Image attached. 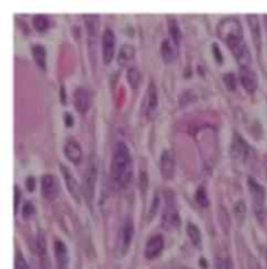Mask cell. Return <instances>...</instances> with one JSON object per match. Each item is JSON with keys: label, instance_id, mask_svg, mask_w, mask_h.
Returning <instances> with one entry per match:
<instances>
[{"label": "cell", "instance_id": "cell-28", "mask_svg": "<svg viewBox=\"0 0 267 269\" xmlns=\"http://www.w3.org/2000/svg\"><path fill=\"white\" fill-rule=\"evenodd\" d=\"M196 201H197V204L200 205V207H202V208L208 207L210 201H208V198H207V193H206L205 187H198V188H197Z\"/></svg>", "mask_w": 267, "mask_h": 269}, {"label": "cell", "instance_id": "cell-31", "mask_svg": "<svg viewBox=\"0 0 267 269\" xmlns=\"http://www.w3.org/2000/svg\"><path fill=\"white\" fill-rule=\"evenodd\" d=\"M223 81L226 84L227 89L233 92L236 89V76L233 74H226L223 76Z\"/></svg>", "mask_w": 267, "mask_h": 269}, {"label": "cell", "instance_id": "cell-1", "mask_svg": "<svg viewBox=\"0 0 267 269\" xmlns=\"http://www.w3.org/2000/svg\"><path fill=\"white\" fill-rule=\"evenodd\" d=\"M218 37L228 46L240 67H250L252 55L248 50L247 42L244 39L243 28L240 21L235 17H226L218 24Z\"/></svg>", "mask_w": 267, "mask_h": 269}, {"label": "cell", "instance_id": "cell-14", "mask_svg": "<svg viewBox=\"0 0 267 269\" xmlns=\"http://www.w3.org/2000/svg\"><path fill=\"white\" fill-rule=\"evenodd\" d=\"M41 188L42 193L47 200H54L56 196L59 195V184L54 175L46 174L41 179Z\"/></svg>", "mask_w": 267, "mask_h": 269}, {"label": "cell", "instance_id": "cell-4", "mask_svg": "<svg viewBox=\"0 0 267 269\" xmlns=\"http://www.w3.org/2000/svg\"><path fill=\"white\" fill-rule=\"evenodd\" d=\"M163 224L167 229L175 230L179 229L181 225V219L179 216V210L176 207V200H175V195L171 191H166V205L165 210H163Z\"/></svg>", "mask_w": 267, "mask_h": 269}, {"label": "cell", "instance_id": "cell-25", "mask_svg": "<svg viewBox=\"0 0 267 269\" xmlns=\"http://www.w3.org/2000/svg\"><path fill=\"white\" fill-rule=\"evenodd\" d=\"M33 25H34V29H36L37 32L43 33L50 27V21H48L47 16L36 15L33 17Z\"/></svg>", "mask_w": 267, "mask_h": 269}, {"label": "cell", "instance_id": "cell-36", "mask_svg": "<svg viewBox=\"0 0 267 269\" xmlns=\"http://www.w3.org/2000/svg\"><path fill=\"white\" fill-rule=\"evenodd\" d=\"M212 50H214V55H215V59H217V62L218 63L223 62V59H222V53H220V50H219V47H218L217 43L212 44Z\"/></svg>", "mask_w": 267, "mask_h": 269}, {"label": "cell", "instance_id": "cell-9", "mask_svg": "<svg viewBox=\"0 0 267 269\" xmlns=\"http://www.w3.org/2000/svg\"><path fill=\"white\" fill-rule=\"evenodd\" d=\"M238 76H240L243 88L249 94H253L257 90V88H258V77H257L255 72L252 69V67H240Z\"/></svg>", "mask_w": 267, "mask_h": 269}, {"label": "cell", "instance_id": "cell-29", "mask_svg": "<svg viewBox=\"0 0 267 269\" xmlns=\"http://www.w3.org/2000/svg\"><path fill=\"white\" fill-rule=\"evenodd\" d=\"M34 204H33L32 201H26L24 205H22V209H21V213H22V217L25 219H30L33 216H34Z\"/></svg>", "mask_w": 267, "mask_h": 269}, {"label": "cell", "instance_id": "cell-35", "mask_svg": "<svg viewBox=\"0 0 267 269\" xmlns=\"http://www.w3.org/2000/svg\"><path fill=\"white\" fill-rule=\"evenodd\" d=\"M26 188L28 191H34V188H36V179H34V177H28L26 179Z\"/></svg>", "mask_w": 267, "mask_h": 269}, {"label": "cell", "instance_id": "cell-39", "mask_svg": "<svg viewBox=\"0 0 267 269\" xmlns=\"http://www.w3.org/2000/svg\"><path fill=\"white\" fill-rule=\"evenodd\" d=\"M172 269H188V268H185V266H176V268H172Z\"/></svg>", "mask_w": 267, "mask_h": 269}, {"label": "cell", "instance_id": "cell-7", "mask_svg": "<svg viewBox=\"0 0 267 269\" xmlns=\"http://www.w3.org/2000/svg\"><path fill=\"white\" fill-rule=\"evenodd\" d=\"M115 46L116 38L111 29H106L102 36V57L104 64H110L115 57Z\"/></svg>", "mask_w": 267, "mask_h": 269}, {"label": "cell", "instance_id": "cell-37", "mask_svg": "<svg viewBox=\"0 0 267 269\" xmlns=\"http://www.w3.org/2000/svg\"><path fill=\"white\" fill-rule=\"evenodd\" d=\"M64 119H65V126H67V127H72V126H73L74 121L71 114H65Z\"/></svg>", "mask_w": 267, "mask_h": 269}, {"label": "cell", "instance_id": "cell-2", "mask_svg": "<svg viewBox=\"0 0 267 269\" xmlns=\"http://www.w3.org/2000/svg\"><path fill=\"white\" fill-rule=\"evenodd\" d=\"M133 175V160L129 146L124 141L115 144L111 158V178L120 187L128 186Z\"/></svg>", "mask_w": 267, "mask_h": 269}, {"label": "cell", "instance_id": "cell-6", "mask_svg": "<svg viewBox=\"0 0 267 269\" xmlns=\"http://www.w3.org/2000/svg\"><path fill=\"white\" fill-rule=\"evenodd\" d=\"M97 175H98L97 161H95V158L91 157L88 169H86L85 177H84V186H83L84 196H85V199L89 201V203H91L93 196H94L95 183H97Z\"/></svg>", "mask_w": 267, "mask_h": 269}, {"label": "cell", "instance_id": "cell-26", "mask_svg": "<svg viewBox=\"0 0 267 269\" xmlns=\"http://www.w3.org/2000/svg\"><path fill=\"white\" fill-rule=\"evenodd\" d=\"M126 79H128V83L133 89H137L140 85V81H141V74L136 67H130L126 72Z\"/></svg>", "mask_w": 267, "mask_h": 269}, {"label": "cell", "instance_id": "cell-27", "mask_svg": "<svg viewBox=\"0 0 267 269\" xmlns=\"http://www.w3.org/2000/svg\"><path fill=\"white\" fill-rule=\"evenodd\" d=\"M233 212H235L236 221H237L240 225H243L244 219H245V217H247V205H245V203H244L243 200L237 201L235 205Z\"/></svg>", "mask_w": 267, "mask_h": 269}, {"label": "cell", "instance_id": "cell-17", "mask_svg": "<svg viewBox=\"0 0 267 269\" xmlns=\"http://www.w3.org/2000/svg\"><path fill=\"white\" fill-rule=\"evenodd\" d=\"M54 252H55L56 263H58L59 268L67 269L68 263H69V254H68L67 246H65L63 240H55V243H54Z\"/></svg>", "mask_w": 267, "mask_h": 269}, {"label": "cell", "instance_id": "cell-15", "mask_svg": "<svg viewBox=\"0 0 267 269\" xmlns=\"http://www.w3.org/2000/svg\"><path fill=\"white\" fill-rule=\"evenodd\" d=\"M73 101H74V107H76L77 111H78L79 114H85L91 104L90 93H89V90L86 88L79 86V88L76 89V92H74Z\"/></svg>", "mask_w": 267, "mask_h": 269}, {"label": "cell", "instance_id": "cell-40", "mask_svg": "<svg viewBox=\"0 0 267 269\" xmlns=\"http://www.w3.org/2000/svg\"><path fill=\"white\" fill-rule=\"evenodd\" d=\"M255 269H259V268H258V265H257V264H255Z\"/></svg>", "mask_w": 267, "mask_h": 269}, {"label": "cell", "instance_id": "cell-20", "mask_svg": "<svg viewBox=\"0 0 267 269\" xmlns=\"http://www.w3.org/2000/svg\"><path fill=\"white\" fill-rule=\"evenodd\" d=\"M32 54L34 58V62L37 63L41 69H46V60H47V53L43 44L36 43L32 46Z\"/></svg>", "mask_w": 267, "mask_h": 269}, {"label": "cell", "instance_id": "cell-13", "mask_svg": "<svg viewBox=\"0 0 267 269\" xmlns=\"http://www.w3.org/2000/svg\"><path fill=\"white\" fill-rule=\"evenodd\" d=\"M159 165H161V173L163 179H166V181L172 179L173 173H175V154H173V152L170 149L163 151Z\"/></svg>", "mask_w": 267, "mask_h": 269}, {"label": "cell", "instance_id": "cell-22", "mask_svg": "<svg viewBox=\"0 0 267 269\" xmlns=\"http://www.w3.org/2000/svg\"><path fill=\"white\" fill-rule=\"evenodd\" d=\"M186 234H188L191 242L193 243L196 247L201 249V246H202V235H201V230L197 228L196 224L189 222L188 226H186Z\"/></svg>", "mask_w": 267, "mask_h": 269}, {"label": "cell", "instance_id": "cell-21", "mask_svg": "<svg viewBox=\"0 0 267 269\" xmlns=\"http://www.w3.org/2000/svg\"><path fill=\"white\" fill-rule=\"evenodd\" d=\"M136 50L132 44H123L118 54V63L120 67H125L129 64L130 60L135 58Z\"/></svg>", "mask_w": 267, "mask_h": 269}, {"label": "cell", "instance_id": "cell-10", "mask_svg": "<svg viewBox=\"0 0 267 269\" xmlns=\"http://www.w3.org/2000/svg\"><path fill=\"white\" fill-rule=\"evenodd\" d=\"M163 249H165V239L161 234H155L153 237H150L145 244V257L149 260H153L162 254Z\"/></svg>", "mask_w": 267, "mask_h": 269}, {"label": "cell", "instance_id": "cell-11", "mask_svg": "<svg viewBox=\"0 0 267 269\" xmlns=\"http://www.w3.org/2000/svg\"><path fill=\"white\" fill-rule=\"evenodd\" d=\"M59 167H60V172H62L63 177H64L65 186H67V188H68V191H69V193H71V196L74 199V200L81 201V198H83L84 193H83V191H81L79 184L77 183L76 178L73 177L71 170L68 169L65 165H60Z\"/></svg>", "mask_w": 267, "mask_h": 269}, {"label": "cell", "instance_id": "cell-5", "mask_svg": "<svg viewBox=\"0 0 267 269\" xmlns=\"http://www.w3.org/2000/svg\"><path fill=\"white\" fill-rule=\"evenodd\" d=\"M133 234H135V226H133V221L130 217L125 218V221L121 225L120 231H119L118 237V246H116V252L119 256H124L128 252L130 247V243L133 239Z\"/></svg>", "mask_w": 267, "mask_h": 269}, {"label": "cell", "instance_id": "cell-38", "mask_svg": "<svg viewBox=\"0 0 267 269\" xmlns=\"http://www.w3.org/2000/svg\"><path fill=\"white\" fill-rule=\"evenodd\" d=\"M60 98H62V104L65 105L67 104V100H65V88L64 86H62V92H60Z\"/></svg>", "mask_w": 267, "mask_h": 269}, {"label": "cell", "instance_id": "cell-23", "mask_svg": "<svg viewBox=\"0 0 267 269\" xmlns=\"http://www.w3.org/2000/svg\"><path fill=\"white\" fill-rule=\"evenodd\" d=\"M168 33H170V37L175 46H179V43L181 42V30H180L179 22L175 18L168 20Z\"/></svg>", "mask_w": 267, "mask_h": 269}, {"label": "cell", "instance_id": "cell-8", "mask_svg": "<svg viewBox=\"0 0 267 269\" xmlns=\"http://www.w3.org/2000/svg\"><path fill=\"white\" fill-rule=\"evenodd\" d=\"M250 153H252V148H250L249 145L245 142V140L235 133V136H233V141H232L231 145V156L235 158V160L241 161H247L249 158Z\"/></svg>", "mask_w": 267, "mask_h": 269}, {"label": "cell", "instance_id": "cell-19", "mask_svg": "<svg viewBox=\"0 0 267 269\" xmlns=\"http://www.w3.org/2000/svg\"><path fill=\"white\" fill-rule=\"evenodd\" d=\"M86 30H88L89 38L95 39L98 36V29H99V16L98 15H84Z\"/></svg>", "mask_w": 267, "mask_h": 269}, {"label": "cell", "instance_id": "cell-12", "mask_svg": "<svg viewBox=\"0 0 267 269\" xmlns=\"http://www.w3.org/2000/svg\"><path fill=\"white\" fill-rule=\"evenodd\" d=\"M159 100H158V90H156V85L151 81L149 84L146 92V109H145V114H146L147 119H154V116L158 113Z\"/></svg>", "mask_w": 267, "mask_h": 269}, {"label": "cell", "instance_id": "cell-24", "mask_svg": "<svg viewBox=\"0 0 267 269\" xmlns=\"http://www.w3.org/2000/svg\"><path fill=\"white\" fill-rule=\"evenodd\" d=\"M162 58L166 63H171L175 59V46L172 44V42L170 39H165L162 43Z\"/></svg>", "mask_w": 267, "mask_h": 269}, {"label": "cell", "instance_id": "cell-16", "mask_svg": "<svg viewBox=\"0 0 267 269\" xmlns=\"http://www.w3.org/2000/svg\"><path fill=\"white\" fill-rule=\"evenodd\" d=\"M64 154L73 163H79L83 160V149L74 139H68L64 144Z\"/></svg>", "mask_w": 267, "mask_h": 269}, {"label": "cell", "instance_id": "cell-34", "mask_svg": "<svg viewBox=\"0 0 267 269\" xmlns=\"http://www.w3.org/2000/svg\"><path fill=\"white\" fill-rule=\"evenodd\" d=\"M158 208H159V195L158 193H155L153 199V204H151V209H150V217H153L154 214H155Z\"/></svg>", "mask_w": 267, "mask_h": 269}, {"label": "cell", "instance_id": "cell-32", "mask_svg": "<svg viewBox=\"0 0 267 269\" xmlns=\"http://www.w3.org/2000/svg\"><path fill=\"white\" fill-rule=\"evenodd\" d=\"M15 269H29V265H28L26 260H25L24 255L21 254V252H16Z\"/></svg>", "mask_w": 267, "mask_h": 269}, {"label": "cell", "instance_id": "cell-33", "mask_svg": "<svg viewBox=\"0 0 267 269\" xmlns=\"http://www.w3.org/2000/svg\"><path fill=\"white\" fill-rule=\"evenodd\" d=\"M20 200H21V191L17 186H15V213L17 214L20 209Z\"/></svg>", "mask_w": 267, "mask_h": 269}, {"label": "cell", "instance_id": "cell-30", "mask_svg": "<svg viewBox=\"0 0 267 269\" xmlns=\"http://www.w3.org/2000/svg\"><path fill=\"white\" fill-rule=\"evenodd\" d=\"M215 269H233V264L229 257H219L217 259Z\"/></svg>", "mask_w": 267, "mask_h": 269}, {"label": "cell", "instance_id": "cell-18", "mask_svg": "<svg viewBox=\"0 0 267 269\" xmlns=\"http://www.w3.org/2000/svg\"><path fill=\"white\" fill-rule=\"evenodd\" d=\"M247 21L248 24H249L250 33H252L253 42H254L257 50H259L262 44V37H261V25H259L258 17L255 15H248Z\"/></svg>", "mask_w": 267, "mask_h": 269}, {"label": "cell", "instance_id": "cell-3", "mask_svg": "<svg viewBox=\"0 0 267 269\" xmlns=\"http://www.w3.org/2000/svg\"><path fill=\"white\" fill-rule=\"evenodd\" d=\"M248 188H249L250 196L253 201V210L255 217L259 222H263L264 218V200H266V192L264 188L255 181L254 178H248Z\"/></svg>", "mask_w": 267, "mask_h": 269}]
</instances>
